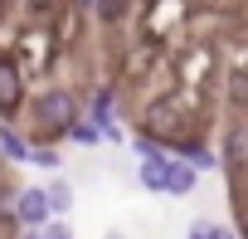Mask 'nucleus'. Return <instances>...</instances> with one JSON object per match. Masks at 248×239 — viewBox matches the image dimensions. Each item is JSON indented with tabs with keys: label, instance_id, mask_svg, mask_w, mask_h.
Returning a JSON list of instances; mask_svg holds the SVG:
<instances>
[{
	"label": "nucleus",
	"instance_id": "nucleus-17",
	"mask_svg": "<svg viewBox=\"0 0 248 239\" xmlns=\"http://www.w3.org/2000/svg\"><path fill=\"white\" fill-rule=\"evenodd\" d=\"M238 20H243V25H248V5H243V10H238Z\"/></svg>",
	"mask_w": 248,
	"mask_h": 239
},
{
	"label": "nucleus",
	"instance_id": "nucleus-3",
	"mask_svg": "<svg viewBox=\"0 0 248 239\" xmlns=\"http://www.w3.org/2000/svg\"><path fill=\"white\" fill-rule=\"evenodd\" d=\"M15 215H20V224L25 229H44L49 224V215H54V205H49V195L44 190H20V200H15Z\"/></svg>",
	"mask_w": 248,
	"mask_h": 239
},
{
	"label": "nucleus",
	"instance_id": "nucleus-9",
	"mask_svg": "<svg viewBox=\"0 0 248 239\" xmlns=\"http://www.w3.org/2000/svg\"><path fill=\"white\" fill-rule=\"evenodd\" d=\"M93 10H97V20H102V25H117L122 15H127V0H97Z\"/></svg>",
	"mask_w": 248,
	"mask_h": 239
},
{
	"label": "nucleus",
	"instance_id": "nucleus-1",
	"mask_svg": "<svg viewBox=\"0 0 248 239\" xmlns=\"http://www.w3.org/2000/svg\"><path fill=\"white\" fill-rule=\"evenodd\" d=\"M73 122H78V98H73L68 88H49V93H39V102H34V137H39V142L68 137Z\"/></svg>",
	"mask_w": 248,
	"mask_h": 239
},
{
	"label": "nucleus",
	"instance_id": "nucleus-12",
	"mask_svg": "<svg viewBox=\"0 0 248 239\" xmlns=\"http://www.w3.org/2000/svg\"><path fill=\"white\" fill-rule=\"evenodd\" d=\"M185 239H233V234H229V229H219V224H204V220H195Z\"/></svg>",
	"mask_w": 248,
	"mask_h": 239
},
{
	"label": "nucleus",
	"instance_id": "nucleus-10",
	"mask_svg": "<svg viewBox=\"0 0 248 239\" xmlns=\"http://www.w3.org/2000/svg\"><path fill=\"white\" fill-rule=\"evenodd\" d=\"M30 161H34V166H49V171H59V161H63V156H59L54 147H44V142H34V147H30Z\"/></svg>",
	"mask_w": 248,
	"mask_h": 239
},
{
	"label": "nucleus",
	"instance_id": "nucleus-5",
	"mask_svg": "<svg viewBox=\"0 0 248 239\" xmlns=\"http://www.w3.org/2000/svg\"><path fill=\"white\" fill-rule=\"evenodd\" d=\"M141 186H146V190H166V156L151 152V156L141 161Z\"/></svg>",
	"mask_w": 248,
	"mask_h": 239
},
{
	"label": "nucleus",
	"instance_id": "nucleus-18",
	"mask_svg": "<svg viewBox=\"0 0 248 239\" xmlns=\"http://www.w3.org/2000/svg\"><path fill=\"white\" fill-rule=\"evenodd\" d=\"M243 234H248V220H243Z\"/></svg>",
	"mask_w": 248,
	"mask_h": 239
},
{
	"label": "nucleus",
	"instance_id": "nucleus-11",
	"mask_svg": "<svg viewBox=\"0 0 248 239\" xmlns=\"http://www.w3.org/2000/svg\"><path fill=\"white\" fill-rule=\"evenodd\" d=\"M68 137H78L83 147H97V142H102V127H97V122H73V132H68Z\"/></svg>",
	"mask_w": 248,
	"mask_h": 239
},
{
	"label": "nucleus",
	"instance_id": "nucleus-6",
	"mask_svg": "<svg viewBox=\"0 0 248 239\" xmlns=\"http://www.w3.org/2000/svg\"><path fill=\"white\" fill-rule=\"evenodd\" d=\"M0 152H5L10 161H30V142H25V137H15L10 127H0Z\"/></svg>",
	"mask_w": 248,
	"mask_h": 239
},
{
	"label": "nucleus",
	"instance_id": "nucleus-7",
	"mask_svg": "<svg viewBox=\"0 0 248 239\" xmlns=\"http://www.w3.org/2000/svg\"><path fill=\"white\" fill-rule=\"evenodd\" d=\"M229 161H233V166H243V161H248V122L229 132Z\"/></svg>",
	"mask_w": 248,
	"mask_h": 239
},
{
	"label": "nucleus",
	"instance_id": "nucleus-4",
	"mask_svg": "<svg viewBox=\"0 0 248 239\" xmlns=\"http://www.w3.org/2000/svg\"><path fill=\"white\" fill-rule=\"evenodd\" d=\"M190 190H195V161L166 156V195H190Z\"/></svg>",
	"mask_w": 248,
	"mask_h": 239
},
{
	"label": "nucleus",
	"instance_id": "nucleus-13",
	"mask_svg": "<svg viewBox=\"0 0 248 239\" xmlns=\"http://www.w3.org/2000/svg\"><path fill=\"white\" fill-rule=\"evenodd\" d=\"M146 64H151V49H137V54H132V68H127V73H132V78H141V73H146Z\"/></svg>",
	"mask_w": 248,
	"mask_h": 239
},
{
	"label": "nucleus",
	"instance_id": "nucleus-15",
	"mask_svg": "<svg viewBox=\"0 0 248 239\" xmlns=\"http://www.w3.org/2000/svg\"><path fill=\"white\" fill-rule=\"evenodd\" d=\"M25 5H30V10H54L59 0H25Z\"/></svg>",
	"mask_w": 248,
	"mask_h": 239
},
{
	"label": "nucleus",
	"instance_id": "nucleus-14",
	"mask_svg": "<svg viewBox=\"0 0 248 239\" xmlns=\"http://www.w3.org/2000/svg\"><path fill=\"white\" fill-rule=\"evenodd\" d=\"M39 239H73V234H68V224H59V220H49V224L39 229Z\"/></svg>",
	"mask_w": 248,
	"mask_h": 239
},
{
	"label": "nucleus",
	"instance_id": "nucleus-16",
	"mask_svg": "<svg viewBox=\"0 0 248 239\" xmlns=\"http://www.w3.org/2000/svg\"><path fill=\"white\" fill-rule=\"evenodd\" d=\"M93 5H97V0H78V10H93Z\"/></svg>",
	"mask_w": 248,
	"mask_h": 239
},
{
	"label": "nucleus",
	"instance_id": "nucleus-2",
	"mask_svg": "<svg viewBox=\"0 0 248 239\" xmlns=\"http://www.w3.org/2000/svg\"><path fill=\"white\" fill-rule=\"evenodd\" d=\"M20 107H25V73H20L10 59H0V117L10 122Z\"/></svg>",
	"mask_w": 248,
	"mask_h": 239
},
{
	"label": "nucleus",
	"instance_id": "nucleus-8",
	"mask_svg": "<svg viewBox=\"0 0 248 239\" xmlns=\"http://www.w3.org/2000/svg\"><path fill=\"white\" fill-rule=\"evenodd\" d=\"M44 195H49V205H54V215H63V210L73 205V190H68V181H49V190H44Z\"/></svg>",
	"mask_w": 248,
	"mask_h": 239
}]
</instances>
